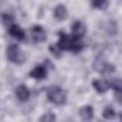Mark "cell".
<instances>
[{
    "label": "cell",
    "instance_id": "obj_11",
    "mask_svg": "<svg viewBox=\"0 0 122 122\" xmlns=\"http://www.w3.org/2000/svg\"><path fill=\"white\" fill-rule=\"evenodd\" d=\"M79 113H81V118L85 119V121H89V119L93 118V109H92V106H83L79 111Z\"/></svg>",
    "mask_w": 122,
    "mask_h": 122
},
{
    "label": "cell",
    "instance_id": "obj_1",
    "mask_svg": "<svg viewBox=\"0 0 122 122\" xmlns=\"http://www.w3.org/2000/svg\"><path fill=\"white\" fill-rule=\"evenodd\" d=\"M57 46H59L60 50L65 49V50H72L75 53H79L82 50V47H83V45L81 43V40L78 37L68 36V35H65L62 32L59 33V43H57Z\"/></svg>",
    "mask_w": 122,
    "mask_h": 122
},
{
    "label": "cell",
    "instance_id": "obj_4",
    "mask_svg": "<svg viewBox=\"0 0 122 122\" xmlns=\"http://www.w3.org/2000/svg\"><path fill=\"white\" fill-rule=\"evenodd\" d=\"M95 69L98 72H101V73H111V72H113V66L109 65L108 62H105V60H96Z\"/></svg>",
    "mask_w": 122,
    "mask_h": 122
},
{
    "label": "cell",
    "instance_id": "obj_5",
    "mask_svg": "<svg viewBox=\"0 0 122 122\" xmlns=\"http://www.w3.org/2000/svg\"><path fill=\"white\" fill-rule=\"evenodd\" d=\"M32 37H33L35 42H43V40L46 39V33H45L43 27H40V26H33V29H32Z\"/></svg>",
    "mask_w": 122,
    "mask_h": 122
},
{
    "label": "cell",
    "instance_id": "obj_12",
    "mask_svg": "<svg viewBox=\"0 0 122 122\" xmlns=\"http://www.w3.org/2000/svg\"><path fill=\"white\" fill-rule=\"evenodd\" d=\"M66 15H68V12H66V7L65 6H57L56 9H55V17L57 19V20H63L65 17H66Z\"/></svg>",
    "mask_w": 122,
    "mask_h": 122
},
{
    "label": "cell",
    "instance_id": "obj_13",
    "mask_svg": "<svg viewBox=\"0 0 122 122\" xmlns=\"http://www.w3.org/2000/svg\"><path fill=\"white\" fill-rule=\"evenodd\" d=\"M92 6L95 9H106L108 7V0H92Z\"/></svg>",
    "mask_w": 122,
    "mask_h": 122
},
{
    "label": "cell",
    "instance_id": "obj_9",
    "mask_svg": "<svg viewBox=\"0 0 122 122\" xmlns=\"http://www.w3.org/2000/svg\"><path fill=\"white\" fill-rule=\"evenodd\" d=\"M29 95H30V92H29V89H27L25 85L17 86V89H16V96H17L19 101H22V102L27 101V99H29Z\"/></svg>",
    "mask_w": 122,
    "mask_h": 122
},
{
    "label": "cell",
    "instance_id": "obj_6",
    "mask_svg": "<svg viewBox=\"0 0 122 122\" xmlns=\"http://www.w3.org/2000/svg\"><path fill=\"white\" fill-rule=\"evenodd\" d=\"M9 33L17 39V40H23L25 39V32L22 30V27H19L17 25H9Z\"/></svg>",
    "mask_w": 122,
    "mask_h": 122
},
{
    "label": "cell",
    "instance_id": "obj_2",
    "mask_svg": "<svg viewBox=\"0 0 122 122\" xmlns=\"http://www.w3.org/2000/svg\"><path fill=\"white\" fill-rule=\"evenodd\" d=\"M47 98H49L50 102H53L56 105H63L66 102V93L60 89V88H57V86L50 88L47 91Z\"/></svg>",
    "mask_w": 122,
    "mask_h": 122
},
{
    "label": "cell",
    "instance_id": "obj_16",
    "mask_svg": "<svg viewBox=\"0 0 122 122\" xmlns=\"http://www.w3.org/2000/svg\"><path fill=\"white\" fill-rule=\"evenodd\" d=\"M50 50H52L56 56H60V53H59V50H60V49H59V46H50Z\"/></svg>",
    "mask_w": 122,
    "mask_h": 122
},
{
    "label": "cell",
    "instance_id": "obj_10",
    "mask_svg": "<svg viewBox=\"0 0 122 122\" xmlns=\"http://www.w3.org/2000/svg\"><path fill=\"white\" fill-rule=\"evenodd\" d=\"M30 76H32L33 79H43V78H46V68H45L43 65L36 66V68L30 72Z\"/></svg>",
    "mask_w": 122,
    "mask_h": 122
},
{
    "label": "cell",
    "instance_id": "obj_3",
    "mask_svg": "<svg viewBox=\"0 0 122 122\" xmlns=\"http://www.w3.org/2000/svg\"><path fill=\"white\" fill-rule=\"evenodd\" d=\"M7 59L12 60L13 63L22 65V63L25 62L26 56H25V53H23L16 45H12V46H9V49H7Z\"/></svg>",
    "mask_w": 122,
    "mask_h": 122
},
{
    "label": "cell",
    "instance_id": "obj_14",
    "mask_svg": "<svg viewBox=\"0 0 122 122\" xmlns=\"http://www.w3.org/2000/svg\"><path fill=\"white\" fill-rule=\"evenodd\" d=\"M103 116H105L106 119H113V118H115V111H113V108L106 106L105 111H103Z\"/></svg>",
    "mask_w": 122,
    "mask_h": 122
},
{
    "label": "cell",
    "instance_id": "obj_7",
    "mask_svg": "<svg viewBox=\"0 0 122 122\" xmlns=\"http://www.w3.org/2000/svg\"><path fill=\"white\" fill-rule=\"evenodd\" d=\"M85 25L83 23H81V22H75L73 25H72V32H73V36L75 37H78V39H81L83 35H85Z\"/></svg>",
    "mask_w": 122,
    "mask_h": 122
},
{
    "label": "cell",
    "instance_id": "obj_15",
    "mask_svg": "<svg viewBox=\"0 0 122 122\" xmlns=\"http://www.w3.org/2000/svg\"><path fill=\"white\" fill-rule=\"evenodd\" d=\"M40 121H55V115L53 113H46L40 118Z\"/></svg>",
    "mask_w": 122,
    "mask_h": 122
},
{
    "label": "cell",
    "instance_id": "obj_8",
    "mask_svg": "<svg viewBox=\"0 0 122 122\" xmlns=\"http://www.w3.org/2000/svg\"><path fill=\"white\" fill-rule=\"evenodd\" d=\"M93 86H95V89H96L99 93H103V92H106V91L111 88V83H109L108 81L96 79V81H93Z\"/></svg>",
    "mask_w": 122,
    "mask_h": 122
}]
</instances>
